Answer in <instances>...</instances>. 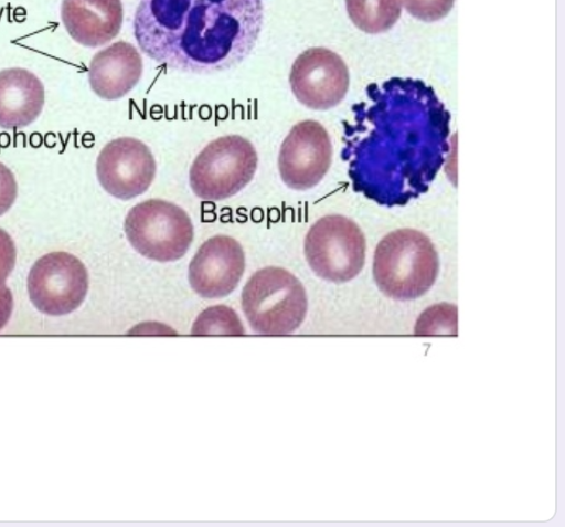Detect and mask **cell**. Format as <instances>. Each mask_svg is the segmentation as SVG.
<instances>
[{
	"label": "cell",
	"instance_id": "obj_7",
	"mask_svg": "<svg viewBox=\"0 0 565 527\" xmlns=\"http://www.w3.org/2000/svg\"><path fill=\"white\" fill-rule=\"evenodd\" d=\"M305 256L321 278L344 283L354 278L365 261V239L352 220L330 214L316 221L305 238Z\"/></svg>",
	"mask_w": 565,
	"mask_h": 527
},
{
	"label": "cell",
	"instance_id": "obj_17",
	"mask_svg": "<svg viewBox=\"0 0 565 527\" xmlns=\"http://www.w3.org/2000/svg\"><path fill=\"white\" fill-rule=\"evenodd\" d=\"M238 315L228 306L215 305L204 309L194 320L192 335H243Z\"/></svg>",
	"mask_w": 565,
	"mask_h": 527
},
{
	"label": "cell",
	"instance_id": "obj_3",
	"mask_svg": "<svg viewBox=\"0 0 565 527\" xmlns=\"http://www.w3.org/2000/svg\"><path fill=\"white\" fill-rule=\"evenodd\" d=\"M438 270L434 244L417 230L393 231L375 249L374 280L379 288L394 299H414L424 295L435 283Z\"/></svg>",
	"mask_w": 565,
	"mask_h": 527
},
{
	"label": "cell",
	"instance_id": "obj_8",
	"mask_svg": "<svg viewBox=\"0 0 565 527\" xmlns=\"http://www.w3.org/2000/svg\"><path fill=\"white\" fill-rule=\"evenodd\" d=\"M88 291V273L75 255L56 251L41 256L28 276L32 304L43 314L61 316L74 312Z\"/></svg>",
	"mask_w": 565,
	"mask_h": 527
},
{
	"label": "cell",
	"instance_id": "obj_5",
	"mask_svg": "<svg viewBox=\"0 0 565 527\" xmlns=\"http://www.w3.org/2000/svg\"><path fill=\"white\" fill-rule=\"evenodd\" d=\"M258 156L243 136L227 135L209 143L195 157L189 172L192 191L206 201H221L238 193L254 178Z\"/></svg>",
	"mask_w": 565,
	"mask_h": 527
},
{
	"label": "cell",
	"instance_id": "obj_12",
	"mask_svg": "<svg viewBox=\"0 0 565 527\" xmlns=\"http://www.w3.org/2000/svg\"><path fill=\"white\" fill-rule=\"evenodd\" d=\"M245 270L243 247L234 238L217 234L198 249L188 270L192 289L204 298H221L238 285Z\"/></svg>",
	"mask_w": 565,
	"mask_h": 527
},
{
	"label": "cell",
	"instance_id": "obj_2",
	"mask_svg": "<svg viewBox=\"0 0 565 527\" xmlns=\"http://www.w3.org/2000/svg\"><path fill=\"white\" fill-rule=\"evenodd\" d=\"M263 20L262 0H140L132 25L140 50L158 64L211 74L249 55Z\"/></svg>",
	"mask_w": 565,
	"mask_h": 527
},
{
	"label": "cell",
	"instance_id": "obj_10",
	"mask_svg": "<svg viewBox=\"0 0 565 527\" xmlns=\"http://www.w3.org/2000/svg\"><path fill=\"white\" fill-rule=\"evenodd\" d=\"M289 84L295 97L308 108L326 110L338 105L349 88L344 61L327 48H310L291 65Z\"/></svg>",
	"mask_w": 565,
	"mask_h": 527
},
{
	"label": "cell",
	"instance_id": "obj_4",
	"mask_svg": "<svg viewBox=\"0 0 565 527\" xmlns=\"http://www.w3.org/2000/svg\"><path fill=\"white\" fill-rule=\"evenodd\" d=\"M241 303L250 327L258 334L273 336L295 331L308 308L301 282L278 266L256 271L242 291Z\"/></svg>",
	"mask_w": 565,
	"mask_h": 527
},
{
	"label": "cell",
	"instance_id": "obj_20",
	"mask_svg": "<svg viewBox=\"0 0 565 527\" xmlns=\"http://www.w3.org/2000/svg\"><path fill=\"white\" fill-rule=\"evenodd\" d=\"M18 185L12 171L0 162V215L12 207L17 199Z\"/></svg>",
	"mask_w": 565,
	"mask_h": 527
},
{
	"label": "cell",
	"instance_id": "obj_21",
	"mask_svg": "<svg viewBox=\"0 0 565 527\" xmlns=\"http://www.w3.org/2000/svg\"><path fill=\"white\" fill-rule=\"evenodd\" d=\"M17 260V249L8 232L0 229V287L12 272Z\"/></svg>",
	"mask_w": 565,
	"mask_h": 527
},
{
	"label": "cell",
	"instance_id": "obj_6",
	"mask_svg": "<svg viewBox=\"0 0 565 527\" xmlns=\"http://www.w3.org/2000/svg\"><path fill=\"white\" fill-rule=\"evenodd\" d=\"M124 230L130 245L142 256L156 262L178 261L193 240V224L179 205L150 199L137 203L128 212Z\"/></svg>",
	"mask_w": 565,
	"mask_h": 527
},
{
	"label": "cell",
	"instance_id": "obj_18",
	"mask_svg": "<svg viewBox=\"0 0 565 527\" xmlns=\"http://www.w3.org/2000/svg\"><path fill=\"white\" fill-rule=\"evenodd\" d=\"M417 335H457V308L449 304L429 307L418 318L415 326Z\"/></svg>",
	"mask_w": 565,
	"mask_h": 527
},
{
	"label": "cell",
	"instance_id": "obj_14",
	"mask_svg": "<svg viewBox=\"0 0 565 527\" xmlns=\"http://www.w3.org/2000/svg\"><path fill=\"white\" fill-rule=\"evenodd\" d=\"M141 75V55L126 41H117L98 51L88 67V82L93 92L107 101L127 95Z\"/></svg>",
	"mask_w": 565,
	"mask_h": 527
},
{
	"label": "cell",
	"instance_id": "obj_13",
	"mask_svg": "<svg viewBox=\"0 0 565 527\" xmlns=\"http://www.w3.org/2000/svg\"><path fill=\"white\" fill-rule=\"evenodd\" d=\"M121 0H63L62 22L71 38L89 48L110 42L120 31Z\"/></svg>",
	"mask_w": 565,
	"mask_h": 527
},
{
	"label": "cell",
	"instance_id": "obj_19",
	"mask_svg": "<svg viewBox=\"0 0 565 527\" xmlns=\"http://www.w3.org/2000/svg\"><path fill=\"white\" fill-rule=\"evenodd\" d=\"M455 0H403L405 9L423 21H437L451 10Z\"/></svg>",
	"mask_w": 565,
	"mask_h": 527
},
{
	"label": "cell",
	"instance_id": "obj_22",
	"mask_svg": "<svg viewBox=\"0 0 565 527\" xmlns=\"http://www.w3.org/2000/svg\"><path fill=\"white\" fill-rule=\"evenodd\" d=\"M13 309V297L6 285L0 287V329L6 326Z\"/></svg>",
	"mask_w": 565,
	"mask_h": 527
},
{
	"label": "cell",
	"instance_id": "obj_11",
	"mask_svg": "<svg viewBox=\"0 0 565 527\" xmlns=\"http://www.w3.org/2000/svg\"><path fill=\"white\" fill-rule=\"evenodd\" d=\"M156 160L148 146L132 137L110 140L100 150L96 173L100 186L120 200H130L143 192L156 176Z\"/></svg>",
	"mask_w": 565,
	"mask_h": 527
},
{
	"label": "cell",
	"instance_id": "obj_9",
	"mask_svg": "<svg viewBox=\"0 0 565 527\" xmlns=\"http://www.w3.org/2000/svg\"><path fill=\"white\" fill-rule=\"evenodd\" d=\"M332 158L329 134L318 122L306 119L294 125L278 154L284 183L297 191L317 186L328 172Z\"/></svg>",
	"mask_w": 565,
	"mask_h": 527
},
{
	"label": "cell",
	"instance_id": "obj_1",
	"mask_svg": "<svg viewBox=\"0 0 565 527\" xmlns=\"http://www.w3.org/2000/svg\"><path fill=\"white\" fill-rule=\"evenodd\" d=\"M343 125L341 155L352 187L382 205L426 192L449 151L450 114L420 80L370 84Z\"/></svg>",
	"mask_w": 565,
	"mask_h": 527
},
{
	"label": "cell",
	"instance_id": "obj_16",
	"mask_svg": "<svg viewBox=\"0 0 565 527\" xmlns=\"http://www.w3.org/2000/svg\"><path fill=\"white\" fill-rule=\"evenodd\" d=\"M345 6L354 25L366 33L388 30L402 12V0H345Z\"/></svg>",
	"mask_w": 565,
	"mask_h": 527
},
{
	"label": "cell",
	"instance_id": "obj_15",
	"mask_svg": "<svg viewBox=\"0 0 565 527\" xmlns=\"http://www.w3.org/2000/svg\"><path fill=\"white\" fill-rule=\"evenodd\" d=\"M45 101L44 86L32 72L22 67L0 71V127L19 129L32 124Z\"/></svg>",
	"mask_w": 565,
	"mask_h": 527
}]
</instances>
